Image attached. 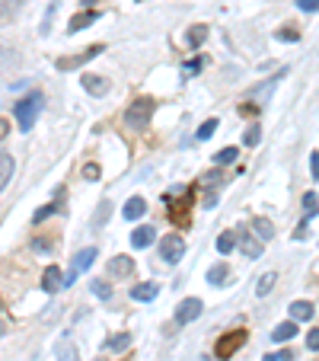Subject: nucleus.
<instances>
[{
	"instance_id": "obj_48",
	"label": "nucleus",
	"mask_w": 319,
	"mask_h": 361,
	"mask_svg": "<svg viewBox=\"0 0 319 361\" xmlns=\"http://www.w3.org/2000/svg\"><path fill=\"white\" fill-rule=\"evenodd\" d=\"M80 3H83V7H93V3H96V0H80Z\"/></svg>"
},
{
	"instance_id": "obj_10",
	"label": "nucleus",
	"mask_w": 319,
	"mask_h": 361,
	"mask_svg": "<svg viewBox=\"0 0 319 361\" xmlns=\"http://www.w3.org/2000/svg\"><path fill=\"white\" fill-rule=\"evenodd\" d=\"M93 23H99V10H83V13H77V16L67 23V32H83L86 26H93Z\"/></svg>"
},
{
	"instance_id": "obj_7",
	"label": "nucleus",
	"mask_w": 319,
	"mask_h": 361,
	"mask_svg": "<svg viewBox=\"0 0 319 361\" xmlns=\"http://www.w3.org/2000/svg\"><path fill=\"white\" fill-rule=\"evenodd\" d=\"M201 310H204V304H201L198 297H185L182 304L176 307V323L185 326V323H191V320H198Z\"/></svg>"
},
{
	"instance_id": "obj_11",
	"label": "nucleus",
	"mask_w": 319,
	"mask_h": 361,
	"mask_svg": "<svg viewBox=\"0 0 319 361\" xmlns=\"http://www.w3.org/2000/svg\"><path fill=\"white\" fill-rule=\"evenodd\" d=\"M55 361H80V352H77V345L67 339V336H61L55 342Z\"/></svg>"
},
{
	"instance_id": "obj_42",
	"label": "nucleus",
	"mask_w": 319,
	"mask_h": 361,
	"mask_svg": "<svg viewBox=\"0 0 319 361\" xmlns=\"http://www.w3.org/2000/svg\"><path fill=\"white\" fill-rule=\"evenodd\" d=\"M297 7H300L303 13H316V10H319V0H297Z\"/></svg>"
},
{
	"instance_id": "obj_2",
	"label": "nucleus",
	"mask_w": 319,
	"mask_h": 361,
	"mask_svg": "<svg viewBox=\"0 0 319 361\" xmlns=\"http://www.w3.org/2000/svg\"><path fill=\"white\" fill-rule=\"evenodd\" d=\"M154 109H156L154 96H137V100L128 106V112H125V125H128V128H134V131L147 128L150 119H154Z\"/></svg>"
},
{
	"instance_id": "obj_41",
	"label": "nucleus",
	"mask_w": 319,
	"mask_h": 361,
	"mask_svg": "<svg viewBox=\"0 0 319 361\" xmlns=\"http://www.w3.org/2000/svg\"><path fill=\"white\" fill-rule=\"evenodd\" d=\"M201 65H204V55H198V58H191L189 65H185V74H195V71H201Z\"/></svg>"
},
{
	"instance_id": "obj_45",
	"label": "nucleus",
	"mask_w": 319,
	"mask_h": 361,
	"mask_svg": "<svg viewBox=\"0 0 319 361\" xmlns=\"http://www.w3.org/2000/svg\"><path fill=\"white\" fill-rule=\"evenodd\" d=\"M307 221H310V218H303V221H300V227H297V233H294L297 240H307V237H310V227H307Z\"/></svg>"
},
{
	"instance_id": "obj_38",
	"label": "nucleus",
	"mask_w": 319,
	"mask_h": 361,
	"mask_svg": "<svg viewBox=\"0 0 319 361\" xmlns=\"http://www.w3.org/2000/svg\"><path fill=\"white\" fill-rule=\"evenodd\" d=\"M32 250H36V253H51V250H55V243L45 240V237H36V240H32Z\"/></svg>"
},
{
	"instance_id": "obj_44",
	"label": "nucleus",
	"mask_w": 319,
	"mask_h": 361,
	"mask_svg": "<svg viewBox=\"0 0 319 361\" xmlns=\"http://www.w3.org/2000/svg\"><path fill=\"white\" fill-rule=\"evenodd\" d=\"M310 173H313V183H316V179H319V154H316V150L310 154Z\"/></svg>"
},
{
	"instance_id": "obj_25",
	"label": "nucleus",
	"mask_w": 319,
	"mask_h": 361,
	"mask_svg": "<svg viewBox=\"0 0 319 361\" xmlns=\"http://www.w3.org/2000/svg\"><path fill=\"white\" fill-rule=\"evenodd\" d=\"M128 345H131V336L119 333V336H112V339H106L102 349H106V352H121V349H128Z\"/></svg>"
},
{
	"instance_id": "obj_9",
	"label": "nucleus",
	"mask_w": 319,
	"mask_h": 361,
	"mask_svg": "<svg viewBox=\"0 0 319 361\" xmlns=\"http://www.w3.org/2000/svg\"><path fill=\"white\" fill-rule=\"evenodd\" d=\"M237 243H239V250H243V256H246V259H259V256H262V250H265L262 240H259L255 233H239Z\"/></svg>"
},
{
	"instance_id": "obj_20",
	"label": "nucleus",
	"mask_w": 319,
	"mask_h": 361,
	"mask_svg": "<svg viewBox=\"0 0 319 361\" xmlns=\"http://www.w3.org/2000/svg\"><path fill=\"white\" fill-rule=\"evenodd\" d=\"M23 3H26V0H0V23H10V19L23 10Z\"/></svg>"
},
{
	"instance_id": "obj_17",
	"label": "nucleus",
	"mask_w": 319,
	"mask_h": 361,
	"mask_svg": "<svg viewBox=\"0 0 319 361\" xmlns=\"http://www.w3.org/2000/svg\"><path fill=\"white\" fill-rule=\"evenodd\" d=\"M156 294H160V285H154V281H144V285H134V288H131V301H141V304L154 301Z\"/></svg>"
},
{
	"instance_id": "obj_14",
	"label": "nucleus",
	"mask_w": 319,
	"mask_h": 361,
	"mask_svg": "<svg viewBox=\"0 0 319 361\" xmlns=\"http://www.w3.org/2000/svg\"><path fill=\"white\" fill-rule=\"evenodd\" d=\"M61 272H58V266H48L45 272H42V291H48V294H58L61 291Z\"/></svg>"
},
{
	"instance_id": "obj_26",
	"label": "nucleus",
	"mask_w": 319,
	"mask_h": 361,
	"mask_svg": "<svg viewBox=\"0 0 319 361\" xmlns=\"http://www.w3.org/2000/svg\"><path fill=\"white\" fill-rule=\"evenodd\" d=\"M233 250H237V233H220V237H217V253H220V256H230V253H233Z\"/></svg>"
},
{
	"instance_id": "obj_30",
	"label": "nucleus",
	"mask_w": 319,
	"mask_h": 361,
	"mask_svg": "<svg viewBox=\"0 0 319 361\" xmlns=\"http://www.w3.org/2000/svg\"><path fill=\"white\" fill-rule=\"evenodd\" d=\"M109 214H112V205L102 202L99 208H96V214H93V227H102V224L109 221Z\"/></svg>"
},
{
	"instance_id": "obj_3",
	"label": "nucleus",
	"mask_w": 319,
	"mask_h": 361,
	"mask_svg": "<svg viewBox=\"0 0 319 361\" xmlns=\"http://www.w3.org/2000/svg\"><path fill=\"white\" fill-rule=\"evenodd\" d=\"M96 256H99V253H96V246H86V250L77 253V256L71 259V269H67V275H61V285H64V288L73 285V281H77L83 272L90 269L93 262H96Z\"/></svg>"
},
{
	"instance_id": "obj_4",
	"label": "nucleus",
	"mask_w": 319,
	"mask_h": 361,
	"mask_svg": "<svg viewBox=\"0 0 319 361\" xmlns=\"http://www.w3.org/2000/svg\"><path fill=\"white\" fill-rule=\"evenodd\" d=\"M246 329H233V333H224L217 339V345H214V355H217L220 361H227V358H233V355L246 345Z\"/></svg>"
},
{
	"instance_id": "obj_18",
	"label": "nucleus",
	"mask_w": 319,
	"mask_h": 361,
	"mask_svg": "<svg viewBox=\"0 0 319 361\" xmlns=\"http://www.w3.org/2000/svg\"><path fill=\"white\" fill-rule=\"evenodd\" d=\"M274 285H278V272H265V275L255 281V297H268L274 291Z\"/></svg>"
},
{
	"instance_id": "obj_12",
	"label": "nucleus",
	"mask_w": 319,
	"mask_h": 361,
	"mask_svg": "<svg viewBox=\"0 0 319 361\" xmlns=\"http://www.w3.org/2000/svg\"><path fill=\"white\" fill-rule=\"evenodd\" d=\"M134 272V259H128V256H112L109 259V275L112 278H128Z\"/></svg>"
},
{
	"instance_id": "obj_40",
	"label": "nucleus",
	"mask_w": 319,
	"mask_h": 361,
	"mask_svg": "<svg viewBox=\"0 0 319 361\" xmlns=\"http://www.w3.org/2000/svg\"><path fill=\"white\" fill-rule=\"evenodd\" d=\"M307 349H310V352H319V329H310V333H307Z\"/></svg>"
},
{
	"instance_id": "obj_37",
	"label": "nucleus",
	"mask_w": 319,
	"mask_h": 361,
	"mask_svg": "<svg viewBox=\"0 0 319 361\" xmlns=\"http://www.w3.org/2000/svg\"><path fill=\"white\" fill-rule=\"evenodd\" d=\"M55 211H58V205H55V202H51V205H42V208H38V211L32 214V221H36V224H42V221L48 218V214H55Z\"/></svg>"
},
{
	"instance_id": "obj_8",
	"label": "nucleus",
	"mask_w": 319,
	"mask_h": 361,
	"mask_svg": "<svg viewBox=\"0 0 319 361\" xmlns=\"http://www.w3.org/2000/svg\"><path fill=\"white\" fill-rule=\"evenodd\" d=\"M80 86L90 93V96H96V100H99V96H106V93L112 90V84L106 80V77H99V74H83L80 77Z\"/></svg>"
},
{
	"instance_id": "obj_31",
	"label": "nucleus",
	"mask_w": 319,
	"mask_h": 361,
	"mask_svg": "<svg viewBox=\"0 0 319 361\" xmlns=\"http://www.w3.org/2000/svg\"><path fill=\"white\" fill-rule=\"evenodd\" d=\"M214 131H217V119H208L198 131H195V138H198V141H208V138H214Z\"/></svg>"
},
{
	"instance_id": "obj_47",
	"label": "nucleus",
	"mask_w": 319,
	"mask_h": 361,
	"mask_svg": "<svg viewBox=\"0 0 319 361\" xmlns=\"http://www.w3.org/2000/svg\"><path fill=\"white\" fill-rule=\"evenodd\" d=\"M7 135H10V121H7V119H0V141L7 138Z\"/></svg>"
},
{
	"instance_id": "obj_28",
	"label": "nucleus",
	"mask_w": 319,
	"mask_h": 361,
	"mask_svg": "<svg viewBox=\"0 0 319 361\" xmlns=\"http://www.w3.org/2000/svg\"><path fill=\"white\" fill-rule=\"evenodd\" d=\"M189 202H191V192H185V198H182V205H176L173 208V214H169V218H173L176 224H189V211H185V208H189Z\"/></svg>"
},
{
	"instance_id": "obj_46",
	"label": "nucleus",
	"mask_w": 319,
	"mask_h": 361,
	"mask_svg": "<svg viewBox=\"0 0 319 361\" xmlns=\"http://www.w3.org/2000/svg\"><path fill=\"white\" fill-rule=\"evenodd\" d=\"M239 112H243V115H259V112H262V106H252V102H243V106H239Z\"/></svg>"
},
{
	"instance_id": "obj_13",
	"label": "nucleus",
	"mask_w": 319,
	"mask_h": 361,
	"mask_svg": "<svg viewBox=\"0 0 319 361\" xmlns=\"http://www.w3.org/2000/svg\"><path fill=\"white\" fill-rule=\"evenodd\" d=\"M316 316V307L310 301H294L291 304V323H303V320H313Z\"/></svg>"
},
{
	"instance_id": "obj_27",
	"label": "nucleus",
	"mask_w": 319,
	"mask_h": 361,
	"mask_svg": "<svg viewBox=\"0 0 319 361\" xmlns=\"http://www.w3.org/2000/svg\"><path fill=\"white\" fill-rule=\"evenodd\" d=\"M204 38H208V26H191L189 29V36H185V42H189V48H198L201 42H204Z\"/></svg>"
},
{
	"instance_id": "obj_6",
	"label": "nucleus",
	"mask_w": 319,
	"mask_h": 361,
	"mask_svg": "<svg viewBox=\"0 0 319 361\" xmlns=\"http://www.w3.org/2000/svg\"><path fill=\"white\" fill-rule=\"evenodd\" d=\"M102 51H106V45H90L86 51H80V55H73V58H58L55 67H58V71H77V67L90 65L93 58H99Z\"/></svg>"
},
{
	"instance_id": "obj_43",
	"label": "nucleus",
	"mask_w": 319,
	"mask_h": 361,
	"mask_svg": "<svg viewBox=\"0 0 319 361\" xmlns=\"http://www.w3.org/2000/svg\"><path fill=\"white\" fill-rule=\"evenodd\" d=\"M265 361H294V355L284 349V352H272V355H265Z\"/></svg>"
},
{
	"instance_id": "obj_19",
	"label": "nucleus",
	"mask_w": 319,
	"mask_h": 361,
	"mask_svg": "<svg viewBox=\"0 0 319 361\" xmlns=\"http://www.w3.org/2000/svg\"><path fill=\"white\" fill-rule=\"evenodd\" d=\"M294 336H297V323H291V320L272 329V339H274V342H291Z\"/></svg>"
},
{
	"instance_id": "obj_32",
	"label": "nucleus",
	"mask_w": 319,
	"mask_h": 361,
	"mask_svg": "<svg viewBox=\"0 0 319 361\" xmlns=\"http://www.w3.org/2000/svg\"><path fill=\"white\" fill-rule=\"evenodd\" d=\"M316 205H319V195H316V192H307V195H303V211H307V218H316V211H319Z\"/></svg>"
},
{
	"instance_id": "obj_35",
	"label": "nucleus",
	"mask_w": 319,
	"mask_h": 361,
	"mask_svg": "<svg viewBox=\"0 0 319 361\" xmlns=\"http://www.w3.org/2000/svg\"><path fill=\"white\" fill-rule=\"evenodd\" d=\"M220 179H224V173H220V167H217V170H211V173H204L198 183L208 185V189H214V185H220Z\"/></svg>"
},
{
	"instance_id": "obj_39",
	"label": "nucleus",
	"mask_w": 319,
	"mask_h": 361,
	"mask_svg": "<svg viewBox=\"0 0 319 361\" xmlns=\"http://www.w3.org/2000/svg\"><path fill=\"white\" fill-rule=\"evenodd\" d=\"M99 173H102V170L96 167V163H86V167H83V179H86V183H96Z\"/></svg>"
},
{
	"instance_id": "obj_21",
	"label": "nucleus",
	"mask_w": 319,
	"mask_h": 361,
	"mask_svg": "<svg viewBox=\"0 0 319 361\" xmlns=\"http://www.w3.org/2000/svg\"><path fill=\"white\" fill-rule=\"evenodd\" d=\"M230 278V269H227V262H217V266H211L208 269V285H224V281H227Z\"/></svg>"
},
{
	"instance_id": "obj_29",
	"label": "nucleus",
	"mask_w": 319,
	"mask_h": 361,
	"mask_svg": "<svg viewBox=\"0 0 319 361\" xmlns=\"http://www.w3.org/2000/svg\"><path fill=\"white\" fill-rule=\"evenodd\" d=\"M55 13H58V3H51V7L45 10V19H42V26H38V36H48V32H51V23H55Z\"/></svg>"
},
{
	"instance_id": "obj_15",
	"label": "nucleus",
	"mask_w": 319,
	"mask_h": 361,
	"mask_svg": "<svg viewBox=\"0 0 319 361\" xmlns=\"http://www.w3.org/2000/svg\"><path fill=\"white\" fill-rule=\"evenodd\" d=\"M154 233L156 231L150 227V224H141V227L131 233V246H134V250H147V246L154 243Z\"/></svg>"
},
{
	"instance_id": "obj_36",
	"label": "nucleus",
	"mask_w": 319,
	"mask_h": 361,
	"mask_svg": "<svg viewBox=\"0 0 319 361\" xmlns=\"http://www.w3.org/2000/svg\"><path fill=\"white\" fill-rule=\"evenodd\" d=\"M274 38H278V42H297V38H300V32H297V29H291V26H284V29H278V32H274Z\"/></svg>"
},
{
	"instance_id": "obj_22",
	"label": "nucleus",
	"mask_w": 319,
	"mask_h": 361,
	"mask_svg": "<svg viewBox=\"0 0 319 361\" xmlns=\"http://www.w3.org/2000/svg\"><path fill=\"white\" fill-rule=\"evenodd\" d=\"M252 231L255 233H259V240H272V237H274V224L272 221H268V218H255V221H252Z\"/></svg>"
},
{
	"instance_id": "obj_5",
	"label": "nucleus",
	"mask_w": 319,
	"mask_h": 361,
	"mask_svg": "<svg viewBox=\"0 0 319 361\" xmlns=\"http://www.w3.org/2000/svg\"><path fill=\"white\" fill-rule=\"evenodd\" d=\"M182 256H185V240L179 237V233H166L163 240H160V259L176 266Z\"/></svg>"
},
{
	"instance_id": "obj_16",
	"label": "nucleus",
	"mask_w": 319,
	"mask_h": 361,
	"mask_svg": "<svg viewBox=\"0 0 319 361\" xmlns=\"http://www.w3.org/2000/svg\"><path fill=\"white\" fill-rule=\"evenodd\" d=\"M121 214H125V221H137V218H144L147 214V202L141 198V195H134V198H128V205L121 208Z\"/></svg>"
},
{
	"instance_id": "obj_33",
	"label": "nucleus",
	"mask_w": 319,
	"mask_h": 361,
	"mask_svg": "<svg viewBox=\"0 0 319 361\" xmlns=\"http://www.w3.org/2000/svg\"><path fill=\"white\" fill-rule=\"evenodd\" d=\"M93 294L99 297V301H109L112 297V285H106V281H102V278H96V281H93Z\"/></svg>"
},
{
	"instance_id": "obj_24",
	"label": "nucleus",
	"mask_w": 319,
	"mask_h": 361,
	"mask_svg": "<svg viewBox=\"0 0 319 361\" xmlns=\"http://www.w3.org/2000/svg\"><path fill=\"white\" fill-rule=\"evenodd\" d=\"M237 157H239L237 148H220L214 154V167H230V163H237Z\"/></svg>"
},
{
	"instance_id": "obj_34",
	"label": "nucleus",
	"mask_w": 319,
	"mask_h": 361,
	"mask_svg": "<svg viewBox=\"0 0 319 361\" xmlns=\"http://www.w3.org/2000/svg\"><path fill=\"white\" fill-rule=\"evenodd\" d=\"M259 141H262V128H259V125H249L246 135H243V144H246V148H255Z\"/></svg>"
},
{
	"instance_id": "obj_1",
	"label": "nucleus",
	"mask_w": 319,
	"mask_h": 361,
	"mask_svg": "<svg viewBox=\"0 0 319 361\" xmlns=\"http://www.w3.org/2000/svg\"><path fill=\"white\" fill-rule=\"evenodd\" d=\"M42 109H45V96H42V93H29L26 100H19L16 106H13V115H16L19 131H32V128H36Z\"/></svg>"
},
{
	"instance_id": "obj_23",
	"label": "nucleus",
	"mask_w": 319,
	"mask_h": 361,
	"mask_svg": "<svg viewBox=\"0 0 319 361\" xmlns=\"http://www.w3.org/2000/svg\"><path fill=\"white\" fill-rule=\"evenodd\" d=\"M10 179H13V157H10V154H0V192L7 189Z\"/></svg>"
}]
</instances>
